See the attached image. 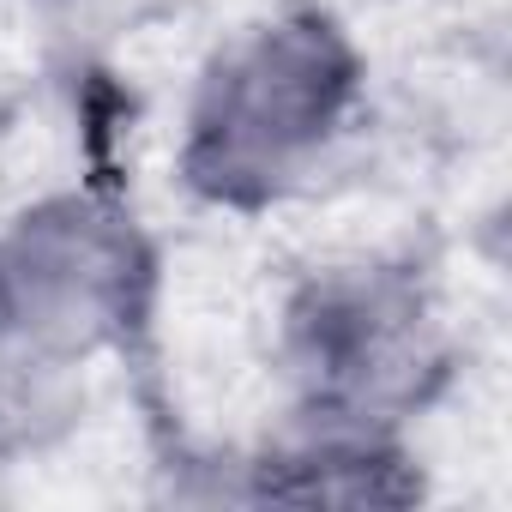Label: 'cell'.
<instances>
[{
    "instance_id": "1",
    "label": "cell",
    "mask_w": 512,
    "mask_h": 512,
    "mask_svg": "<svg viewBox=\"0 0 512 512\" xmlns=\"http://www.w3.org/2000/svg\"><path fill=\"white\" fill-rule=\"evenodd\" d=\"M362 109L368 49L332 7L290 0L235 25L199 61L175 133V181L199 211H278L338 157Z\"/></svg>"
},
{
    "instance_id": "2",
    "label": "cell",
    "mask_w": 512,
    "mask_h": 512,
    "mask_svg": "<svg viewBox=\"0 0 512 512\" xmlns=\"http://www.w3.org/2000/svg\"><path fill=\"white\" fill-rule=\"evenodd\" d=\"M278 410L410 428L458 380V332L416 253H338L302 266L272 308Z\"/></svg>"
},
{
    "instance_id": "3",
    "label": "cell",
    "mask_w": 512,
    "mask_h": 512,
    "mask_svg": "<svg viewBox=\"0 0 512 512\" xmlns=\"http://www.w3.org/2000/svg\"><path fill=\"white\" fill-rule=\"evenodd\" d=\"M163 314V241L103 181L0 217V332L67 362H127Z\"/></svg>"
},
{
    "instance_id": "4",
    "label": "cell",
    "mask_w": 512,
    "mask_h": 512,
    "mask_svg": "<svg viewBox=\"0 0 512 512\" xmlns=\"http://www.w3.org/2000/svg\"><path fill=\"white\" fill-rule=\"evenodd\" d=\"M175 500L199 506H344L404 512L428 500V470L410 428L332 422L278 410L266 434L211 458H175Z\"/></svg>"
}]
</instances>
